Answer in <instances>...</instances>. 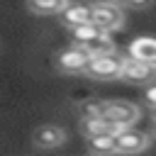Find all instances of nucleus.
I'll list each match as a JSON object with an SVG mask.
<instances>
[{
    "instance_id": "f257e3e1",
    "label": "nucleus",
    "mask_w": 156,
    "mask_h": 156,
    "mask_svg": "<svg viewBox=\"0 0 156 156\" xmlns=\"http://www.w3.org/2000/svg\"><path fill=\"white\" fill-rule=\"evenodd\" d=\"M71 37H73V44H80V46L88 49L93 56L117 51V44H115V39H112V32L102 29V27L95 24V22H88V24H80V27L71 29Z\"/></svg>"
},
{
    "instance_id": "f03ea898",
    "label": "nucleus",
    "mask_w": 156,
    "mask_h": 156,
    "mask_svg": "<svg viewBox=\"0 0 156 156\" xmlns=\"http://www.w3.org/2000/svg\"><path fill=\"white\" fill-rule=\"evenodd\" d=\"M102 117L107 122V129L112 134H117L127 127H134L141 119V107L136 102H129V100H105Z\"/></svg>"
},
{
    "instance_id": "7ed1b4c3",
    "label": "nucleus",
    "mask_w": 156,
    "mask_h": 156,
    "mask_svg": "<svg viewBox=\"0 0 156 156\" xmlns=\"http://www.w3.org/2000/svg\"><path fill=\"white\" fill-rule=\"evenodd\" d=\"M90 61H93V54L83 49L80 44H71L54 56V66L63 76H85Z\"/></svg>"
},
{
    "instance_id": "20e7f679",
    "label": "nucleus",
    "mask_w": 156,
    "mask_h": 156,
    "mask_svg": "<svg viewBox=\"0 0 156 156\" xmlns=\"http://www.w3.org/2000/svg\"><path fill=\"white\" fill-rule=\"evenodd\" d=\"M124 61H127V56H122L119 51L93 56V61H90V66L85 71V78H93V80H119Z\"/></svg>"
},
{
    "instance_id": "39448f33",
    "label": "nucleus",
    "mask_w": 156,
    "mask_h": 156,
    "mask_svg": "<svg viewBox=\"0 0 156 156\" xmlns=\"http://www.w3.org/2000/svg\"><path fill=\"white\" fill-rule=\"evenodd\" d=\"M119 80H124L127 85H141L144 88V85H149V83L156 80V66L127 54V61H124V68H122Z\"/></svg>"
},
{
    "instance_id": "423d86ee",
    "label": "nucleus",
    "mask_w": 156,
    "mask_h": 156,
    "mask_svg": "<svg viewBox=\"0 0 156 156\" xmlns=\"http://www.w3.org/2000/svg\"><path fill=\"white\" fill-rule=\"evenodd\" d=\"M124 7L115 5V2H105V0H95V10H93V22L100 24L107 32H117L124 27Z\"/></svg>"
},
{
    "instance_id": "0eeeda50",
    "label": "nucleus",
    "mask_w": 156,
    "mask_h": 156,
    "mask_svg": "<svg viewBox=\"0 0 156 156\" xmlns=\"http://www.w3.org/2000/svg\"><path fill=\"white\" fill-rule=\"evenodd\" d=\"M66 144V129L58 124H39L32 132V146L39 151H51Z\"/></svg>"
},
{
    "instance_id": "6e6552de",
    "label": "nucleus",
    "mask_w": 156,
    "mask_h": 156,
    "mask_svg": "<svg viewBox=\"0 0 156 156\" xmlns=\"http://www.w3.org/2000/svg\"><path fill=\"white\" fill-rule=\"evenodd\" d=\"M93 10H95V2H83V0L73 2V0H71V2L58 12V22H61L63 27H68V29H76V27H80V24L93 22Z\"/></svg>"
},
{
    "instance_id": "1a4fd4ad",
    "label": "nucleus",
    "mask_w": 156,
    "mask_h": 156,
    "mask_svg": "<svg viewBox=\"0 0 156 156\" xmlns=\"http://www.w3.org/2000/svg\"><path fill=\"white\" fill-rule=\"evenodd\" d=\"M115 136H117V154H141L151 146V134L139 132L134 127H127Z\"/></svg>"
},
{
    "instance_id": "9d476101",
    "label": "nucleus",
    "mask_w": 156,
    "mask_h": 156,
    "mask_svg": "<svg viewBox=\"0 0 156 156\" xmlns=\"http://www.w3.org/2000/svg\"><path fill=\"white\" fill-rule=\"evenodd\" d=\"M127 54L134 56V58H141V61H149L156 66V37L154 34H141V37H134L127 46Z\"/></svg>"
},
{
    "instance_id": "9b49d317",
    "label": "nucleus",
    "mask_w": 156,
    "mask_h": 156,
    "mask_svg": "<svg viewBox=\"0 0 156 156\" xmlns=\"http://www.w3.org/2000/svg\"><path fill=\"white\" fill-rule=\"evenodd\" d=\"M85 149H88V154H95V156L117 154V136L112 132H100V134L85 139Z\"/></svg>"
},
{
    "instance_id": "f8f14e48",
    "label": "nucleus",
    "mask_w": 156,
    "mask_h": 156,
    "mask_svg": "<svg viewBox=\"0 0 156 156\" xmlns=\"http://www.w3.org/2000/svg\"><path fill=\"white\" fill-rule=\"evenodd\" d=\"M71 0H27V10L41 17H58V12Z\"/></svg>"
},
{
    "instance_id": "ddd939ff",
    "label": "nucleus",
    "mask_w": 156,
    "mask_h": 156,
    "mask_svg": "<svg viewBox=\"0 0 156 156\" xmlns=\"http://www.w3.org/2000/svg\"><path fill=\"white\" fill-rule=\"evenodd\" d=\"M78 132L88 139V136H95V134L110 132V129H107L105 117H100V115H83V117L78 119Z\"/></svg>"
},
{
    "instance_id": "4468645a",
    "label": "nucleus",
    "mask_w": 156,
    "mask_h": 156,
    "mask_svg": "<svg viewBox=\"0 0 156 156\" xmlns=\"http://www.w3.org/2000/svg\"><path fill=\"white\" fill-rule=\"evenodd\" d=\"M102 110H105V100H85L78 105V115H100L102 117Z\"/></svg>"
},
{
    "instance_id": "2eb2a0df",
    "label": "nucleus",
    "mask_w": 156,
    "mask_h": 156,
    "mask_svg": "<svg viewBox=\"0 0 156 156\" xmlns=\"http://www.w3.org/2000/svg\"><path fill=\"white\" fill-rule=\"evenodd\" d=\"M141 100H144V105L146 107H156V80L154 83H149V85H144V90H141Z\"/></svg>"
},
{
    "instance_id": "dca6fc26",
    "label": "nucleus",
    "mask_w": 156,
    "mask_h": 156,
    "mask_svg": "<svg viewBox=\"0 0 156 156\" xmlns=\"http://www.w3.org/2000/svg\"><path fill=\"white\" fill-rule=\"evenodd\" d=\"M156 0H132L129 2V10H149Z\"/></svg>"
},
{
    "instance_id": "f3484780",
    "label": "nucleus",
    "mask_w": 156,
    "mask_h": 156,
    "mask_svg": "<svg viewBox=\"0 0 156 156\" xmlns=\"http://www.w3.org/2000/svg\"><path fill=\"white\" fill-rule=\"evenodd\" d=\"M105 2H115V5H122V7H129L132 0H105Z\"/></svg>"
},
{
    "instance_id": "a211bd4d",
    "label": "nucleus",
    "mask_w": 156,
    "mask_h": 156,
    "mask_svg": "<svg viewBox=\"0 0 156 156\" xmlns=\"http://www.w3.org/2000/svg\"><path fill=\"white\" fill-rule=\"evenodd\" d=\"M151 134L156 136V117H154V124H151Z\"/></svg>"
},
{
    "instance_id": "6ab92c4d",
    "label": "nucleus",
    "mask_w": 156,
    "mask_h": 156,
    "mask_svg": "<svg viewBox=\"0 0 156 156\" xmlns=\"http://www.w3.org/2000/svg\"><path fill=\"white\" fill-rule=\"evenodd\" d=\"M154 117H156V107H154Z\"/></svg>"
}]
</instances>
